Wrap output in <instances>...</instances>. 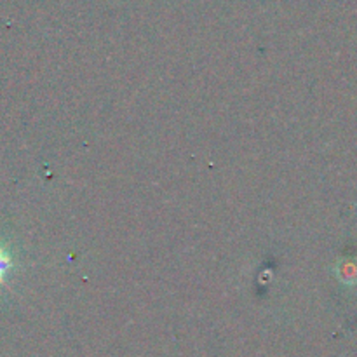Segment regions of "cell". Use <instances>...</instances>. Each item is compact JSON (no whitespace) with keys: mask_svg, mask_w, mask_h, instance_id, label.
Returning a JSON list of instances; mask_svg holds the SVG:
<instances>
[{"mask_svg":"<svg viewBox=\"0 0 357 357\" xmlns=\"http://www.w3.org/2000/svg\"><path fill=\"white\" fill-rule=\"evenodd\" d=\"M10 265V260L9 257H7V253L3 250H0V281H2L3 274L7 272V268H9Z\"/></svg>","mask_w":357,"mask_h":357,"instance_id":"cell-1","label":"cell"}]
</instances>
